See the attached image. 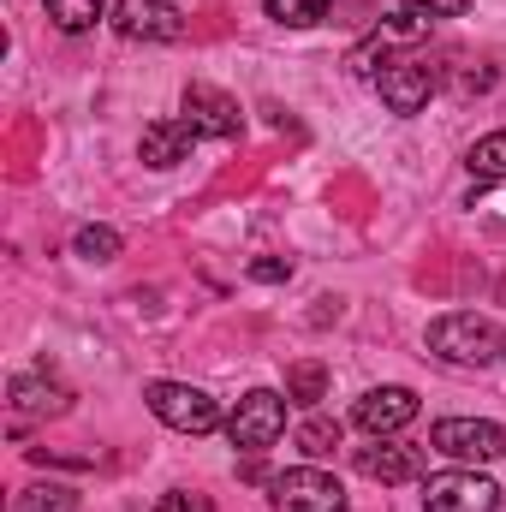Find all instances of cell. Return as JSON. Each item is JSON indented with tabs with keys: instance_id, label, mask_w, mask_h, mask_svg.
<instances>
[{
	"instance_id": "cell-5",
	"label": "cell",
	"mask_w": 506,
	"mask_h": 512,
	"mask_svg": "<svg viewBox=\"0 0 506 512\" xmlns=\"http://www.w3.org/2000/svg\"><path fill=\"white\" fill-rule=\"evenodd\" d=\"M143 399H149V411H155L167 429H179V435H209V429H221V405L191 382H149Z\"/></svg>"
},
{
	"instance_id": "cell-2",
	"label": "cell",
	"mask_w": 506,
	"mask_h": 512,
	"mask_svg": "<svg viewBox=\"0 0 506 512\" xmlns=\"http://www.w3.org/2000/svg\"><path fill=\"white\" fill-rule=\"evenodd\" d=\"M286 393H274V387H251L233 411H227V441L239 447V453H268L280 435H286Z\"/></svg>"
},
{
	"instance_id": "cell-14",
	"label": "cell",
	"mask_w": 506,
	"mask_h": 512,
	"mask_svg": "<svg viewBox=\"0 0 506 512\" xmlns=\"http://www.w3.org/2000/svg\"><path fill=\"white\" fill-rule=\"evenodd\" d=\"M42 6H48V18H54L66 36H84V30H96L102 18H114L108 0H42Z\"/></svg>"
},
{
	"instance_id": "cell-22",
	"label": "cell",
	"mask_w": 506,
	"mask_h": 512,
	"mask_svg": "<svg viewBox=\"0 0 506 512\" xmlns=\"http://www.w3.org/2000/svg\"><path fill=\"white\" fill-rule=\"evenodd\" d=\"M352 72L376 84L381 72H387V36H370V42H358V48H352Z\"/></svg>"
},
{
	"instance_id": "cell-24",
	"label": "cell",
	"mask_w": 506,
	"mask_h": 512,
	"mask_svg": "<svg viewBox=\"0 0 506 512\" xmlns=\"http://www.w3.org/2000/svg\"><path fill=\"white\" fill-rule=\"evenodd\" d=\"M251 280H262V286L292 280V256H256V262H251Z\"/></svg>"
},
{
	"instance_id": "cell-1",
	"label": "cell",
	"mask_w": 506,
	"mask_h": 512,
	"mask_svg": "<svg viewBox=\"0 0 506 512\" xmlns=\"http://www.w3.org/2000/svg\"><path fill=\"white\" fill-rule=\"evenodd\" d=\"M429 352L441 364H459V370H495V364H506V328L495 316L453 310V316L429 322Z\"/></svg>"
},
{
	"instance_id": "cell-18",
	"label": "cell",
	"mask_w": 506,
	"mask_h": 512,
	"mask_svg": "<svg viewBox=\"0 0 506 512\" xmlns=\"http://www.w3.org/2000/svg\"><path fill=\"white\" fill-rule=\"evenodd\" d=\"M334 12V0H268V18L286 24V30H310Z\"/></svg>"
},
{
	"instance_id": "cell-11",
	"label": "cell",
	"mask_w": 506,
	"mask_h": 512,
	"mask_svg": "<svg viewBox=\"0 0 506 512\" xmlns=\"http://www.w3.org/2000/svg\"><path fill=\"white\" fill-rule=\"evenodd\" d=\"M376 90L393 114H423L429 96H435V72H429L423 60H399V66H387L376 78Z\"/></svg>"
},
{
	"instance_id": "cell-16",
	"label": "cell",
	"mask_w": 506,
	"mask_h": 512,
	"mask_svg": "<svg viewBox=\"0 0 506 512\" xmlns=\"http://www.w3.org/2000/svg\"><path fill=\"white\" fill-rule=\"evenodd\" d=\"M286 399H292V405H322V399H328V370H322L316 358H298V364L286 370Z\"/></svg>"
},
{
	"instance_id": "cell-3",
	"label": "cell",
	"mask_w": 506,
	"mask_h": 512,
	"mask_svg": "<svg viewBox=\"0 0 506 512\" xmlns=\"http://www.w3.org/2000/svg\"><path fill=\"white\" fill-rule=\"evenodd\" d=\"M268 507L274 512H346V489L322 465H292V471L268 477Z\"/></svg>"
},
{
	"instance_id": "cell-6",
	"label": "cell",
	"mask_w": 506,
	"mask_h": 512,
	"mask_svg": "<svg viewBox=\"0 0 506 512\" xmlns=\"http://www.w3.org/2000/svg\"><path fill=\"white\" fill-rule=\"evenodd\" d=\"M423 512H501V489L477 465L435 471V477H423Z\"/></svg>"
},
{
	"instance_id": "cell-4",
	"label": "cell",
	"mask_w": 506,
	"mask_h": 512,
	"mask_svg": "<svg viewBox=\"0 0 506 512\" xmlns=\"http://www.w3.org/2000/svg\"><path fill=\"white\" fill-rule=\"evenodd\" d=\"M429 447L459 465H495V459H506V429L489 417H441L429 429Z\"/></svg>"
},
{
	"instance_id": "cell-20",
	"label": "cell",
	"mask_w": 506,
	"mask_h": 512,
	"mask_svg": "<svg viewBox=\"0 0 506 512\" xmlns=\"http://www.w3.org/2000/svg\"><path fill=\"white\" fill-rule=\"evenodd\" d=\"M405 18H417V24H429V18H465L477 0H393Z\"/></svg>"
},
{
	"instance_id": "cell-8",
	"label": "cell",
	"mask_w": 506,
	"mask_h": 512,
	"mask_svg": "<svg viewBox=\"0 0 506 512\" xmlns=\"http://www.w3.org/2000/svg\"><path fill=\"white\" fill-rule=\"evenodd\" d=\"M179 120H191L197 137H215V143H233V137L245 131L239 102H233L227 90H215V84H185V114H179Z\"/></svg>"
},
{
	"instance_id": "cell-7",
	"label": "cell",
	"mask_w": 506,
	"mask_h": 512,
	"mask_svg": "<svg viewBox=\"0 0 506 512\" xmlns=\"http://www.w3.org/2000/svg\"><path fill=\"white\" fill-rule=\"evenodd\" d=\"M126 42H179L185 36V12L173 0H114L108 18Z\"/></svg>"
},
{
	"instance_id": "cell-23",
	"label": "cell",
	"mask_w": 506,
	"mask_h": 512,
	"mask_svg": "<svg viewBox=\"0 0 506 512\" xmlns=\"http://www.w3.org/2000/svg\"><path fill=\"white\" fill-rule=\"evenodd\" d=\"M155 512H215V507H209V495H197V489H167V495L155 501Z\"/></svg>"
},
{
	"instance_id": "cell-15",
	"label": "cell",
	"mask_w": 506,
	"mask_h": 512,
	"mask_svg": "<svg viewBox=\"0 0 506 512\" xmlns=\"http://www.w3.org/2000/svg\"><path fill=\"white\" fill-rule=\"evenodd\" d=\"M465 167H471V179H477V185H501V179H506V131L477 137V143H471V155H465Z\"/></svg>"
},
{
	"instance_id": "cell-21",
	"label": "cell",
	"mask_w": 506,
	"mask_h": 512,
	"mask_svg": "<svg viewBox=\"0 0 506 512\" xmlns=\"http://www.w3.org/2000/svg\"><path fill=\"white\" fill-rule=\"evenodd\" d=\"M298 441H304V453H310V459H328V453L340 447V423H328V417H310V423L298 429Z\"/></svg>"
},
{
	"instance_id": "cell-19",
	"label": "cell",
	"mask_w": 506,
	"mask_h": 512,
	"mask_svg": "<svg viewBox=\"0 0 506 512\" xmlns=\"http://www.w3.org/2000/svg\"><path fill=\"white\" fill-rule=\"evenodd\" d=\"M72 251L84 256V262H114V256H120V233H114V227H78Z\"/></svg>"
},
{
	"instance_id": "cell-12",
	"label": "cell",
	"mask_w": 506,
	"mask_h": 512,
	"mask_svg": "<svg viewBox=\"0 0 506 512\" xmlns=\"http://www.w3.org/2000/svg\"><path fill=\"white\" fill-rule=\"evenodd\" d=\"M12 411L18 417H66L72 387L54 382V376H12Z\"/></svg>"
},
{
	"instance_id": "cell-9",
	"label": "cell",
	"mask_w": 506,
	"mask_h": 512,
	"mask_svg": "<svg viewBox=\"0 0 506 512\" xmlns=\"http://www.w3.org/2000/svg\"><path fill=\"white\" fill-rule=\"evenodd\" d=\"M352 465H358L370 483H417V477H423V447H405V441H393V435H370V447H358Z\"/></svg>"
},
{
	"instance_id": "cell-17",
	"label": "cell",
	"mask_w": 506,
	"mask_h": 512,
	"mask_svg": "<svg viewBox=\"0 0 506 512\" xmlns=\"http://www.w3.org/2000/svg\"><path fill=\"white\" fill-rule=\"evenodd\" d=\"M18 512H78V489H66V483H30V489H18Z\"/></svg>"
},
{
	"instance_id": "cell-13",
	"label": "cell",
	"mask_w": 506,
	"mask_h": 512,
	"mask_svg": "<svg viewBox=\"0 0 506 512\" xmlns=\"http://www.w3.org/2000/svg\"><path fill=\"white\" fill-rule=\"evenodd\" d=\"M191 143H197L191 120H155V126H143L137 155H143V167H179L191 155Z\"/></svg>"
},
{
	"instance_id": "cell-10",
	"label": "cell",
	"mask_w": 506,
	"mask_h": 512,
	"mask_svg": "<svg viewBox=\"0 0 506 512\" xmlns=\"http://www.w3.org/2000/svg\"><path fill=\"white\" fill-rule=\"evenodd\" d=\"M352 423L364 429V435H399L405 423H417V393L411 387H370L358 405H352Z\"/></svg>"
}]
</instances>
